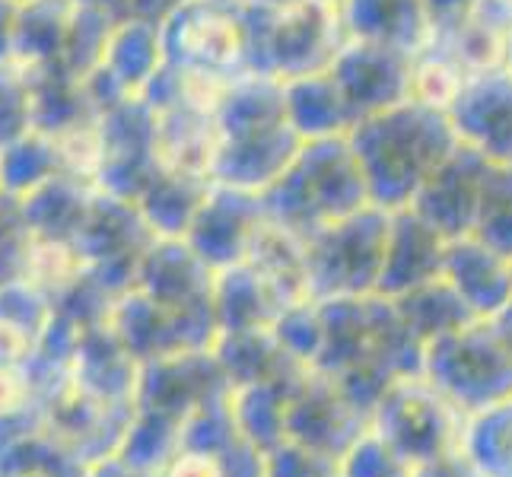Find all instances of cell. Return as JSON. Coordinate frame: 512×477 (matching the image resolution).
<instances>
[{"label":"cell","instance_id":"obj_32","mask_svg":"<svg viewBox=\"0 0 512 477\" xmlns=\"http://www.w3.org/2000/svg\"><path fill=\"white\" fill-rule=\"evenodd\" d=\"M411 477H481V474L471 468V462L462 452H455L446 458H436L430 465L411 468Z\"/></svg>","mask_w":512,"mask_h":477},{"label":"cell","instance_id":"obj_13","mask_svg":"<svg viewBox=\"0 0 512 477\" xmlns=\"http://www.w3.org/2000/svg\"><path fill=\"white\" fill-rule=\"evenodd\" d=\"M443 258H446V239L433 226L423 223L411 207L395 210L376 293L385 299H398L423 284H430V280L443 277Z\"/></svg>","mask_w":512,"mask_h":477},{"label":"cell","instance_id":"obj_23","mask_svg":"<svg viewBox=\"0 0 512 477\" xmlns=\"http://www.w3.org/2000/svg\"><path fill=\"white\" fill-rule=\"evenodd\" d=\"M392 303L420 344H430L433 338H439V334H449V331L478 318L465 306V299L452 290L446 277H436L430 284L392 299Z\"/></svg>","mask_w":512,"mask_h":477},{"label":"cell","instance_id":"obj_25","mask_svg":"<svg viewBox=\"0 0 512 477\" xmlns=\"http://www.w3.org/2000/svg\"><path fill=\"white\" fill-rule=\"evenodd\" d=\"M462 455L481 477H512V401L465 417Z\"/></svg>","mask_w":512,"mask_h":477},{"label":"cell","instance_id":"obj_18","mask_svg":"<svg viewBox=\"0 0 512 477\" xmlns=\"http://www.w3.org/2000/svg\"><path fill=\"white\" fill-rule=\"evenodd\" d=\"M303 376L239 385L229 392V411H233V420L242 439L249 446H255L261 455L287 439V408H290L293 388Z\"/></svg>","mask_w":512,"mask_h":477},{"label":"cell","instance_id":"obj_10","mask_svg":"<svg viewBox=\"0 0 512 477\" xmlns=\"http://www.w3.org/2000/svg\"><path fill=\"white\" fill-rule=\"evenodd\" d=\"M261 223H264V207L258 194L210 185L185 242L210 268L223 271L245 261Z\"/></svg>","mask_w":512,"mask_h":477},{"label":"cell","instance_id":"obj_14","mask_svg":"<svg viewBox=\"0 0 512 477\" xmlns=\"http://www.w3.org/2000/svg\"><path fill=\"white\" fill-rule=\"evenodd\" d=\"M443 277L478 318H497L512 303V261L474 236L446 242Z\"/></svg>","mask_w":512,"mask_h":477},{"label":"cell","instance_id":"obj_8","mask_svg":"<svg viewBox=\"0 0 512 477\" xmlns=\"http://www.w3.org/2000/svg\"><path fill=\"white\" fill-rule=\"evenodd\" d=\"M366 430H369V417L357 404L347 401V395L328 373L309 369L296 382L287 408V439H296V443H306L312 449L341 458Z\"/></svg>","mask_w":512,"mask_h":477},{"label":"cell","instance_id":"obj_21","mask_svg":"<svg viewBox=\"0 0 512 477\" xmlns=\"http://www.w3.org/2000/svg\"><path fill=\"white\" fill-rule=\"evenodd\" d=\"M93 194H96V185L70 179V175H58V179L35 188L32 194L20 198L29 233L39 239H70L74 242Z\"/></svg>","mask_w":512,"mask_h":477},{"label":"cell","instance_id":"obj_40","mask_svg":"<svg viewBox=\"0 0 512 477\" xmlns=\"http://www.w3.org/2000/svg\"><path fill=\"white\" fill-rule=\"evenodd\" d=\"M338 477H341V474H338Z\"/></svg>","mask_w":512,"mask_h":477},{"label":"cell","instance_id":"obj_15","mask_svg":"<svg viewBox=\"0 0 512 477\" xmlns=\"http://www.w3.org/2000/svg\"><path fill=\"white\" fill-rule=\"evenodd\" d=\"M140 360L118 338L109 318L83 331V338L70 360V376H74L86 392L99 398L134 404Z\"/></svg>","mask_w":512,"mask_h":477},{"label":"cell","instance_id":"obj_6","mask_svg":"<svg viewBox=\"0 0 512 477\" xmlns=\"http://www.w3.org/2000/svg\"><path fill=\"white\" fill-rule=\"evenodd\" d=\"M39 408L45 430L70 455H77L83 465L112 455L134 414V404H121L86 392L74 376H67L51 392H45L39 398Z\"/></svg>","mask_w":512,"mask_h":477},{"label":"cell","instance_id":"obj_29","mask_svg":"<svg viewBox=\"0 0 512 477\" xmlns=\"http://www.w3.org/2000/svg\"><path fill=\"white\" fill-rule=\"evenodd\" d=\"M341 477H404L411 474V468L395 455V449L369 427L360 433V439L341 455Z\"/></svg>","mask_w":512,"mask_h":477},{"label":"cell","instance_id":"obj_28","mask_svg":"<svg viewBox=\"0 0 512 477\" xmlns=\"http://www.w3.org/2000/svg\"><path fill=\"white\" fill-rule=\"evenodd\" d=\"M32 233L26 226L20 198L0 191V290L26 274Z\"/></svg>","mask_w":512,"mask_h":477},{"label":"cell","instance_id":"obj_39","mask_svg":"<svg viewBox=\"0 0 512 477\" xmlns=\"http://www.w3.org/2000/svg\"><path fill=\"white\" fill-rule=\"evenodd\" d=\"M404 477H411V474H404Z\"/></svg>","mask_w":512,"mask_h":477},{"label":"cell","instance_id":"obj_34","mask_svg":"<svg viewBox=\"0 0 512 477\" xmlns=\"http://www.w3.org/2000/svg\"><path fill=\"white\" fill-rule=\"evenodd\" d=\"M83 477H160V474H150V471H140L134 468L131 462H125L118 452L105 455V458H96V462L86 465Z\"/></svg>","mask_w":512,"mask_h":477},{"label":"cell","instance_id":"obj_16","mask_svg":"<svg viewBox=\"0 0 512 477\" xmlns=\"http://www.w3.org/2000/svg\"><path fill=\"white\" fill-rule=\"evenodd\" d=\"M214 353L223 366L229 385H255V382H277L303 376L309 369L296 363L284 344L277 341L271 328H249V331H220L214 341Z\"/></svg>","mask_w":512,"mask_h":477},{"label":"cell","instance_id":"obj_12","mask_svg":"<svg viewBox=\"0 0 512 477\" xmlns=\"http://www.w3.org/2000/svg\"><path fill=\"white\" fill-rule=\"evenodd\" d=\"M217 271L185 239H153L140 258L134 287L166 306H214Z\"/></svg>","mask_w":512,"mask_h":477},{"label":"cell","instance_id":"obj_2","mask_svg":"<svg viewBox=\"0 0 512 477\" xmlns=\"http://www.w3.org/2000/svg\"><path fill=\"white\" fill-rule=\"evenodd\" d=\"M163 61L188 77L236 83L249 77V35L242 4L179 0L160 20Z\"/></svg>","mask_w":512,"mask_h":477},{"label":"cell","instance_id":"obj_17","mask_svg":"<svg viewBox=\"0 0 512 477\" xmlns=\"http://www.w3.org/2000/svg\"><path fill=\"white\" fill-rule=\"evenodd\" d=\"M77 7L80 0H26L20 4L13 61L29 70L61 67Z\"/></svg>","mask_w":512,"mask_h":477},{"label":"cell","instance_id":"obj_19","mask_svg":"<svg viewBox=\"0 0 512 477\" xmlns=\"http://www.w3.org/2000/svg\"><path fill=\"white\" fill-rule=\"evenodd\" d=\"M284 312L274 293L264 287L249 261L223 268L214 277V315L220 331H249L271 328L277 315Z\"/></svg>","mask_w":512,"mask_h":477},{"label":"cell","instance_id":"obj_38","mask_svg":"<svg viewBox=\"0 0 512 477\" xmlns=\"http://www.w3.org/2000/svg\"><path fill=\"white\" fill-rule=\"evenodd\" d=\"M16 4H26V0H16Z\"/></svg>","mask_w":512,"mask_h":477},{"label":"cell","instance_id":"obj_9","mask_svg":"<svg viewBox=\"0 0 512 477\" xmlns=\"http://www.w3.org/2000/svg\"><path fill=\"white\" fill-rule=\"evenodd\" d=\"M484 172L487 159L471 147L458 144L446 163L423 182L417 198L411 201V210L446 242L471 236L474 220H478Z\"/></svg>","mask_w":512,"mask_h":477},{"label":"cell","instance_id":"obj_33","mask_svg":"<svg viewBox=\"0 0 512 477\" xmlns=\"http://www.w3.org/2000/svg\"><path fill=\"white\" fill-rule=\"evenodd\" d=\"M16 23H20V4L16 0H0V64L13 61Z\"/></svg>","mask_w":512,"mask_h":477},{"label":"cell","instance_id":"obj_26","mask_svg":"<svg viewBox=\"0 0 512 477\" xmlns=\"http://www.w3.org/2000/svg\"><path fill=\"white\" fill-rule=\"evenodd\" d=\"M471 236L497 255H503L506 261H512V166L487 163L478 220H474Z\"/></svg>","mask_w":512,"mask_h":477},{"label":"cell","instance_id":"obj_22","mask_svg":"<svg viewBox=\"0 0 512 477\" xmlns=\"http://www.w3.org/2000/svg\"><path fill=\"white\" fill-rule=\"evenodd\" d=\"M58 175H64L61 153L48 131L29 128L26 134L0 144V191L13 198H26Z\"/></svg>","mask_w":512,"mask_h":477},{"label":"cell","instance_id":"obj_11","mask_svg":"<svg viewBox=\"0 0 512 477\" xmlns=\"http://www.w3.org/2000/svg\"><path fill=\"white\" fill-rule=\"evenodd\" d=\"M449 121L465 147L493 166H512V74L474 77L452 105Z\"/></svg>","mask_w":512,"mask_h":477},{"label":"cell","instance_id":"obj_27","mask_svg":"<svg viewBox=\"0 0 512 477\" xmlns=\"http://www.w3.org/2000/svg\"><path fill=\"white\" fill-rule=\"evenodd\" d=\"M35 128L32 118V74L29 67L0 64V144Z\"/></svg>","mask_w":512,"mask_h":477},{"label":"cell","instance_id":"obj_7","mask_svg":"<svg viewBox=\"0 0 512 477\" xmlns=\"http://www.w3.org/2000/svg\"><path fill=\"white\" fill-rule=\"evenodd\" d=\"M233 392L214 347L210 350H188L175 357H160L140 363L134 408L163 411L185 420L201 404L223 401Z\"/></svg>","mask_w":512,"mask_h":477},{"label":"cell","instance_id":"obj_24","mask_svg":"<svg viewBox=\"0 0 512 477\" xmlns=\"http://www.w3.org/2000/svg\"><path fill=\"white\" fill-rule=\"evenodd\" d=\"M115 452L140 471L163 474L172 458L182 452V420L163 411L134 408Z\"/></svg>","mask_w":512,"mask_h":477},{"label":"cell","instance_id":"obj_3","mask_svg":"<svg viewBox=\"0 0 512 477\" xmlns=\"http://www.w3.org/2000/svg\"><path fill=\"white\" fill-rule=\"evenodd\" d=\"M392 214L369 204L306 239V280L312 299L369 296L379 287Z\"/></svg>","mask_w":512,"mask_h":477},{"label":"cell","instance_id":"obj_30","mask_svg":"<svg viewBox=\"0 0 512 477\" xmlns=\"http://www.w3.org/2000/svg\"><path fill=\"white\" fill-rule=\"evenodd\" d=\"M341 458L319 452L296 439H284L271 452H264V477H338Z\"/></svg>","mask_w":512,"mask_h":477},{"label":"cell","instance_id":"obj_31","mask_svg":"<svg viewBox=\"0 0 512 477\" xmlns=\"http://www.w3.org/2000/svg\"><path fill=\"white\" fill-rule=\"evenodd\" d=\"M35 404H39V398H35V388L26 376V369L0 363V417L23 414L35 408Z\"/></svg>","mask_w":512,"mask_h":477},{"label":"cell","instance_id":"obj_1","mask_svg":"<svg viewBox=\"0 0 512 477\" xmlns=\"http://www.w3.org/2000/svg\"><path fill=\"white\" fill-rule=\"evenodd\" d=\"M420 376L465 417L481 414L512 401V347L493 318H474L423 344Z\"/></svg>","mask_w":512,"mask_h":477},{"label":"cell","instance_id":"obj_36","mask_svg":"<svg viewBox=\"0 0 512 477\" xmlns=\"http://www.w3.org/2000/svg\"><path fill=\"white\" fill-rule=\"evenodd\" d=\"M493 325H497L500 328V334H503V338H506V344L512 347V303L497 315V318H493Z\"/></svg>","mask_w":512,"mask_h":477},{"label":"cell","instance_id":"obj_35","mask_svg":"<svg viewBox=\"0 0 512 477\" xmlns=\"http://www.w3.org/2000/svg\"><path fill=\"white\" fill-rule=\"evenodd\" d=\"M474 16H478V20H484L487 26L512 35V0H478V7H474Z\"/></svg>","mask_w":512,"mask_h":477},{"label":"cell","instance_id":"obj_4","mask_svg":"<svg viewBox=\"0 0 512 477\" xmlns=\"http://www.w3.org/2000/svg\"><path fill=\"white\" fill-rule=\"evenodd\" d=\"M369 427L395 449L404 465L420 468L462 452L465 414L417 373L401 376L385 388L369 414Z\"/></svg>","mask_w":512,"mask_h":477},{"label":"cell","instance_id":"obj_37","mask_svg":"<svg viewBox=\"0 0 512 477\" xmlns=\"http://www.w3.org/2000/svg\"><path fill=\"white\" fill-rule=\"evenodd\" d=\"M0 477H55V474H0Z\"/></svg>","mask_w":512,"mask_h":477},{"label":"cell","instance_id":"obj_5","mask_svg":"<svg viewBox=\"0 0 512 477\" xmlns=\"http://www.w3.org/2000/svg\"><path fill=\"white\" fill-rule=\"evenodd\" d=\"M109 325L140 363L188 350H210L220 334L214 306H166L137 287L115 296Z\"/></svg>","mask_w":512,"mask_h":477},{"label":"cell","instance_id":"obj_20","mask_svg":"<svg viewBox=\"0 0 512 477\" xmlns=\"http://www.w3.org/2000/svg\"><path fill=\"white\" fill-rule=\"evenodd\" d=\"M214 182L179 172H160L137 198V210L156 239H185Z\"/></svg>","mask_w":512,"mask_h":477}]
</instances>
